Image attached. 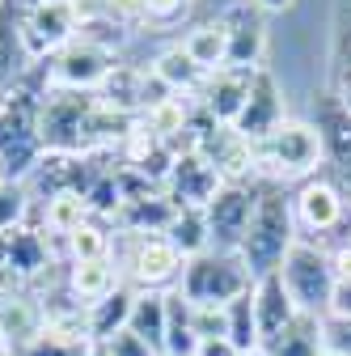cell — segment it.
<instances>
[{"instance_id": "1", "label": "cell", "mask_w": 351, "mask_h": 356, "mask_svg": "<svg viewBox=\"0 0 351 356\" xmlns=\"http://www.w3.org/2000/svg\"><path fill=\"white\" fill-rule=\"evenodd\" d=\"M47 89H51L47 64H30V72L9 89L5 106H0V183H30L38 161L47 157L38 136Z\"/></svg>"}, {"instance_id": "2", "label": "cell", "mask_w": 351, "mask_h": 356, "mask_svg": "<svg viewBox=\"0 0 351 356\" xmlns=\"http://www.w3.org/2000/svg\"><path fill=\"white\" fill-rule=\"evenodd\" d=\"M300 238L296 229V216H292V195L280 183H258V200H254V216H250V229L241 238V263L250 267V276H267L280 272L284 254L292 250V242Z\"/></svg>"}, {"instance_id": "3", "label": "cell", "mask_w": 351, "mask_h": 356, "mask_svg": "<svg viewBox=\"0 0 351 356\" xmlns=\"http://www.w3.org/2000/svg\"><path fill=\"white\" fill-rule=\"evenodd\" d=\"M322 136L314 123H300V119H284L271 136L254 140V174L258 183H305L314 178L322 165Z\"/></svg>"}, {"instance_id": "4", "label": "cell", "mask_w": 351, "mask_h": 356, "mask_svg": "<svg viewBox=\"0 0 351 356\" xmlns=\"http://www.w3.org/2000/svg\"><path fill=\"white\" fill-rule=\"evenodd\" d=\"M123 284H131L136 293H169L182 280V254L169 246L165 234H114V250H110Z\"/></svg>"}, {"instance_id": "5", "label": "cell", "mask_w": 351, "mask_h": 356, "mask_svg": "<svg viewBox=\"0 0 351 356\" xmlns=\"http://www.w3.org/2000/svg\"><path fill=\"white\" fill-rule=\"evenodd\" d=\"M250 289H254V276L237 250H203L182 263L178 293L191 305H229Z\"/></svg>"}, {"instance_id": "6", "label": "cell", "mask_w": 351, "mask_h": 356, "mask_svg": "<svg viewBox=\"0 0 351 356\" xmlns=\"http://www.w3.org/2000/svg\"><path fill=\"white\" fill-rule=\"evenodd\" d=\"M280 276H284V289L296 301L300 314L326 318L330 293H334V259H330V246L309 242V238H296L292 250L280 263Z\"/></svg>"}, {"instance_id": "7", "label": "cell", "mask_w": 351, "mask_h": 356, "mask_svg": "<svg viewBox=\"0 0 351 356\" xmlns=\"http://www.w3.org/2000/svg\"><path fill=\"white\" fill-rule=\"evenodd\" d=\"M17 34L30 64H47L76 38V13L68 0H17Z\"/></svg>"}, {"instance_id": "8", "label": "cell", "mask_w": 351, "mask_h": 356, "mask_svg": "<svg viewBox=\"0 0 351 356\" xmlns=\"http://www.w3.org/2000/svg\"><path fill=\"white\" fill-rule=\"evenodd\" d=\"M55 254L38 225H17L0 234V289H34L51 276Z\"/></svg>"}, {"instance_id": "9", "label": "cell", "mask_w": 351, "mask_h": 356, "mask_svg": "<svg viewBox=\"0 0 351 356\" xmlns=\"http://www.w3.org/2000/svg\"><path fill=\"white\" fill-rule=\"evenodd\" d=\"M347 208H351V195L334 183V178L326 174H314V178H305V183L296 187L292 195V216H296V229L300 238H330L347 225Z\"/></svg>"}, {"instance_id": "10", "label": "cell", "mask_w": 351, "mask_h": 356, "mask_svg": "<svg viewBox=\"0 0 351 356\" xmlns=\"http://www.w3.org/2000/svg\"><path fill=\"white\" fill-rule=\"evenodd\" d=\"M254 200H258V183H225L207 200L203 216H207L212 250H241V238L254 216Z\"/></svg>"}, {"instance_id": "11", "label": "cell", "mask_w": 351, "mask_h": 356, "mask_svg": "<svg viewBox=\"0 0 351 356\" xmlns=\"http://www.w3.org/2000/svg\"><path fill=\"white\" fill-rule=\"evenodd\" d=\"M216 17H221V26L229 34L225 68H241V72L262 68V51H267V22H262V9H254L250 0H233V5H225Z\"/></svg>"}, {"instance_id": "12", "label": "cell", "mask_w": 351, "mask_h": 356, "mask_svg": "<svg viewBox=\"0 0 351 356\" xmlns=\"http://www.w3.org/2000/svg\"><path fill=\"white\" fill-rule=\"evenodd\" d=\"M284 119H288V115H284V94H280L275 72H271V68H254V76H250V94H246L241 115L233 119V131L254 145V140H262V136H271V131H275Z\"/></svg>"}, {"instance_id": "13", "label": "cell", "mask_w": 351, "mask_h": 356, "mask_svg": "<svg viewBox=\"0 0 351 356\" xmlns=\"http://www.w3.org/2000/svg\"><path fill=\"white\" fill-rule=\"evenodd\" d=\"M110 68H114V56L94 47V42H80V38H72L55 60H47V72H51L55 89H85V94H94Z\"/></svg>"}, {"instance_id": "14", "label": "cell", "mask_w": 351, "mask_h": 356, "mask_svg": "<svg viewBox=\"0 0 351 356\" xmlns=\"http://www.w3.org/2000/svg\"><path fill=\"white\" fill-rule=\"evenodd\" d=\"M318 136H322V157L334 170V183L351 195V115L339 111L330 94L318 98Z\"/></svg>"}, {"instance_id": "15", "label": "cell", "mask_w": 351, "mask_h": 356, "mask_svg": "<svg viewBox=\"0 0 351 356\" xmlns=\"http://www.w3.org/2000/svg\"><path fill=\"white\" fill-rule=\"evenodd\" d=\"M225 187V178L216 174V165H207L199 153H182L173 157V170L165 178V195L178 208H207V200Z\"/></svg>"}, {"instance_id": "16", "label": "cell", "mask_w": 351, "mask_h": 356, "mask_svg": "<svg viewBox=\"0 0 351 356\" xmlns=\"http://www.w3.org/2000/svg\"><path fill=\"white\" fill-rule=\"evenodd\" d=\"M0 331H5L9 356H17L22 348H30L42 335L38 293H30V289H0Z\"/></svg>"}, {"instance_id": "17", "label": "cell", "mask_w": 351, "mask_h": 356, "mask_svg": "<svg viewBox=\"0 0 351 356\" xmlns=\"http://www.w3.org/2000/svg\"><path fill=\"white\" fill-rule=\"evenodd\" d=\"M250 297H254V318H258V331H262V343L267 339H275L284 327H292L296 323V301L288 297V289H284V276L280 272H267V276H258L254 280V289H250ZM262 352V348H258Z\"/></svg>"}, {"instance_id": "18", "label": "cell", "mask_w": 351, "mask_h": 356, "mask_svg": "<svg viewBox=\"0 0 351 356\" xmlns=\"http://www.w3.org/2000/svg\"><path fill=\"white\" fill-rule=\"evenodd\" d=\"M250 76L254 72H241V68H216V72H207V81L199 89V106L216 123H229L233 127V119L241 115L246 94H250Z\"/></svg>"}, {"instance_id": "19", "label": "cell", "mask_w": 351, "mask_h": 356, "mask_svg": "<svg viewBox=\"0 0 351 356\" xmlns=\"http://www.w3.org/2000/svg\"><path fill=\"white\" fill-rule=\"evenodd\" d=\"M173 216H178V204H173L165 195V187H161V191H144L136 200H127L119 208V216H114V225L123 234H165L173 225Z\"/></svg>"}, {"instance_id": "20", "label": "cell", "mask_w": 351, "mask_h": 356, "mask_svg": "<svg viewBox=\"0 0 351 356\" xmlns=\"http://www.w3.org/2000/svg\"><path fill=\"white\" fill-rule=\"evenodd\" d=\"M144 85H148V72L144 68H131V64H114L106 72V81L94 89L98 102L119 111V115H131V119H140L144 115Z\"/></svg>"}, {"instance_id": "21", "label": "cell", "mask_w": 351, "mask_h": 356, "mask_svg": "<svg viewBox=\"0 0 351 356\" xmlns=\"http://www.w3.org/2000/svg\"><path fill=\"white\" fill-rule=\"evenodd\" d=\"M64 284H68V293H72L85 309H89L94 301L110 297V293L123 284V276H119L114 259H94V263H68Z\"/></svg>"}, {"instance_id": "22", "label": "cell", "mask_w": 351, "mask_h": 356, "mask_svg": "<svg viewBox=\"0 0 351 356\" xmlns=\"http://www.w3.org/2000/svg\"><path fill=\"white\" fill-rule=\"evenodd\" d=\"M131 305H136V289H131V284H119L110 297L94 301L89 309H85V327H89V343H106V339H114L119 331H127Z\"/></svg>"}, {"instance_id": "23", "label": "cell", "mask_w": 351, "mask_h": 356, "mask_svg": "<svg viewBox=\"0 0 351 356\" xmlns=\"http://www.w3.org/2000/svg\"><path fill=\"white\" fill-rule=\"evenodd\" d=\"M326 339H322V318L314 314H296L292 327H284L275 339L262 343V356H322Z\"/></svg>"}, {"instance_id": "24", "label": "cell", "mask_w": 351, "mask_h": 356, "mask_svg": "<svg viewBox=\"0 0 351 356\" xmlns=\"http://www.w3.org/2000/svg\"><path fill=\"white\" fill-rule=\"evenodd\" d=\"M153 76L169 89V94H199L203 81H207V72H203L187 51H182V42H178V47H165V51L157 56Z\"/></svg>"}, {"instance_id": "25", "label": "cell", "mask_w": 351, "mask_h": 356, "mask_svg": "<svg viewBox=\"0 0 351 356\" xmlns=\"http://www.w3.org/2000/svg\"><path fill=\"white\" fill-rule=\"evenodd\" d=\"M182 51L203 68V72H216V68H225V56H229V34L221 26V17H207L199 22L187 38H182Z\"/></svg>"}, {"instance_id": "26", "label": "cell", "mask_w": 351, "mask_h": 356, "mask_svg": "<svg viewBox=\"0 0 351 356\" xmlns=\"http://www.w3.org/2000/svg\"><path fill=\"white\" fill-rule=\"evenodd\" d=\"M165 323H169V301L165 293H136V305H131L127 331L140 335L148 348H165Z\"/></svg>"}, {"instance_id": "27", "label": "cell", "mask_w": 351, "mask_h": 356, "mask_svg": "<svg viewBox=\"0 0 351 356\" xmlns=\"http://www.w3.org/2000/svg\"><path fill=\"white\" fill-rule=\"evenodd\" d=\"M169 246L178 250L182 259H195L203 250H212V238H207V216L203 208H178V216H173V225L165 229Z\"/></svg>"}, {"instance_id": "28", "label": "cell", "mask_w": 351, "mask_h": 356, "mask_svg": "<svg viewBox=\"0 0 351 356\" xmlns=\"http://www.w3.org/2000/svg\"><path fill=\"white\" fill-rule=\"evenodd\" d=\"M225 314H229V335H225V339H229L241 356L258 352V348H262V331H258V318H254V297L241 293L237 301L225 305Z\"/></svg>"}, {"instance_id": "29", "label": "cell", "mask_w": 351, "mask_h": 356, "mask_svg": "<svg viewBox=\"0 0 351 356\" xmlns=\"http://www.w3.org/2000/svg\"><path fill=\"white\" fill-rule=\"evenodd\" d=\"M85 220H89V212H85V200L80 195H55L42 204V234L47 238H68L72 229H80Z\"/></svg>"}, {"instance_id": "30", "label": "cell", "mask_w": 351, "mask_h": 356, "mask_svg": "<svg viewBox=\"0 0 351 356\" xmlns=\"http://www.w3.org/2000/svg\"><path fill=\"white\" fill-rule=\"evenodd\" d=\"M110 250H114V238H110V229L102 225V220H85L80 229H72L68 234V263H94V259H110Z\"/></svg>"}, {"instance_id": "31", "label": "cell", "mask_w": 351, "mask_h": 356, "mask_svg": "<svg viewBox=\"0 0 351 356\" xmlns=\"http://www.w3.org/2000/svg\"><path fill=\"white\" fill-rule=\"evenodd\" d=\"M123 183H119V165L114 170H106L98 183L85 191V212H89L94 220H114L119 216V208H123Z\"/></svg>"}, {"instance_id": "32", "label": "cell", "mask_w": 351, "mask_h": 356, "mask_svg": "<svg viewBox=\"0 0 351 356\" xmlns=\"http://www.w3.org/2000/svg\"><path fill=\"white\" fill-rule=\"evenodd\" d=\"M30 208H34V195L26 183H0V234L26 225Z\"/></svg>"}, {"instance_id": "33", "label": "cell", "mask_w": 351, "mask_h": 356, "mask_svg": "<svg viewBox=\"0 0 351 356\" xmlns=\"http://www.w3.org/2000/svg\"><path fill=\"white\" fill-rule=\"evenodd\" d=\"M127 30H131V26H123V22L110 13V17H102V22H85V26H76V38H80V42H94V47H102V51L114 56L123 42H127Z\"/></svg>"}, {"instance_id": "34", "label": "cell", "mask_w": 351, "mask_h": 356, "mask_svg": "<svg viewBox=\"0 0 351 356\" xmlns=\"http://www.w3.org/2000/svg\"><path fill=\"white\" fill-rule=\"evenodd\" d=\"M17 356H89V339H72V335H55L42 331L30 348H22Z\"/></svg>"}, {"instance_id": "35", "label": "cell", "mask_w": 351, "mask_h": 356, "mask_svg": "<svg viewBox=\"0 0 351 356\" xmlns=\"http://www.w3.org/2000/svg\"><path fill=\"white\" fill-rule=\"evenodd\" d=\"M191 331L203 339H225L229 335V314L225 305H191Z\"/></svg>"}, {"instance_id": "36", "label": "cell", "mask_w": 351, "mask_h": 356, "mask_svg": "<svg viewBox=\"0 0 351 356\" xmlns=\"http://www.w3.org/2000/svg\"><path fill=\"white\" fill-rule=\"evenodd\" d=\"M351 64V0H339L334 13V68Z\"/></svg>"}, {"instance_id": "37", "label": "cell", "mask_w": 351, "mask_h": 356, "mask_svg": "<svg viewBox=\"0 0 351 356\" xmlns=\"http://www.w3.org/2000/svg\"><path fill=\"white\" fill-rule=\"evenodd\" d=\"M191 9V0H144V22L148 26H178Z\"/></svg>"}, {"instance_id": "38", "label": "cell", "mask_w": 351, "mask_h": 356, "mask_svg": "<svg viewBox=\"0 0 351 356\" xmlns=\"http://www.w3.org/2000/svg\"><path fill=\"white\" fill-rule=\"evenodd\" d=\"M322 339L330 352L351 356V318H322Z\"/></svg>"}, {"instance_id": "39", "label": "cell", "mask_w": 351, "mask_h": 356, "mask_svg": "<svg viewBox=\"0 0 351 356\" xmlns=\"http://www.w3.org/2000/svg\"><path fill=\"white\" fill-rule=\"evenodd\" d=\"M106 348H110V356H161L157 348H148L140 335H131V331H119L114 339H106Z\"/></svg>"}, {"instance_id": "40", "label": "cell", "mask_w": 351, "mask_h": 356, "mask_svg": "<svg viewBox=\"0 0 351 356\" xmlns=\"http://www.w3.org/2000/svg\"><path fill=\"white\" fill-rule=\"evenodd\" d=\"M326 318H351V272L347 276H334V293H330Z\"/></svg>"}, {"instance_id": "41", "label": "cell", "mask_w": 351, "mask_h": 356, "mask_svg": "<svg viewBox=\"0 0 351 356\" xmlns=\"http://www.w3.org/2000/svg\"><path fill=\"white\" fill-rule=\"evenodd\" d=\"M68 5H72V13H76V26L110 17V0H68Z\"/></svg>"}, {"instance_id": "42", "label": "cell", "mask_w": 351, "mask_h": 356, "mask_svg": "<svg viewBox=\"0 0 351 356\" xmlns=\"http://www.w3.org/2000/svg\"><path fill=\"white\" fill-rule=\"evenodd\" d=\"M330 98L339 102V111H347V115H351V64H347V68H334Z\"/></svg>"}, {"instance_id": "43", "label": "cell", "mask_w": 351, "mask_h": 356, "mask_svg": "<svg viewBox=\"0 0 351 356\" xmlns=\"http://www.w3.org/2000/svg\"><path fill=\"white\" fill-rule=\"evenodd\" d=\"M195 356H241V352H237V348H233L229 339H203Z\"/></svg>"}, {"instance_id": "44", "label": "cell", "mask_w": 351, "mask_h": 356, "mask_svg": "<svg viewBox=\"0 0 351 356\" xmlns=\"http://www.w3.org/2000/svg\"><path fill=\"white\" fill-rule=\"evenodd\" d=\"M250 5H254V9H262V13H288L296 0H250Z\"/></svg>"}, {"instance_id": "45", "label": "cell", "mask_w": 351, "mask_h": 356, "mask_svg": "<svg viewBox=\"0 0 351 356\" xmlns=\"http://www.w3.org/2000/svg\"><path fill=\"white\" fill-rule=\"evenodd\" d=\"M89 356H110V348L106 343H89Z\"/></svg>"}, {"instance_id": "46", "label": "cell", "mask_w": 351, "mask_h": 356, "mask_svg": "<svg viewBox=\"0 0 351 356\" xmlns=\"http://www.w3.org/2000/svg\"><path fill=\"white\" fill-rule=\"evenodd\" d=\"M0 356H9V343H5V331H0Z\"/></svg>"}, {"instance_id": "47", "label": "cell", "mask_w": 351, "mask_h": 356, "mask_svg": "<svg viewBox=\"0 0 351 356\" xmlns=\"http://www.w3.org/2000/svg\"><path fill=\"white\" fill-rule=\"evenodd\" d=\"M322 356H343V352H330V348H326V352H322Z\"/></svg>"}, {"instance_id": "48", "label": "cell", "mask_w": 351, "mask_h": 356, "mask_svg": "<svg viewBox=\"0 0 351 356\" xmlns=\"http://www.w3.org/2000/svg\"><path fill=\"white\" fill-rule=\"evenodd\" d=\"M0 5H5V0H0Z\"/></svg>"}]
</instances>
